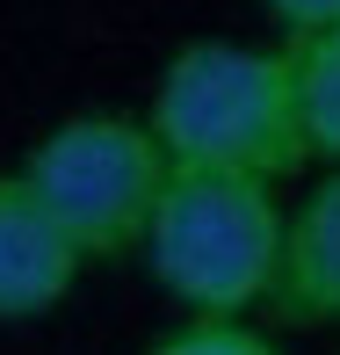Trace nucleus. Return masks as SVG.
I'll return each instance as SVG.
<instances>
[{"label":"nucleus","mask_w":340,"mask_h":355,"mask_svg":"<svg viewBox=\"0 0 340 355\" xmlns=\"http://www.w3.org/2000/svg\"><path fill=\"white\" fill-rule=\"evenodd\" d=\"M283 51H289V80H297L304 153L340 167V29L304 37V44H283Z\"/></svg>","instance_id":"6"},{"label":"nucleus","mask_w":340,"mask_h":355,"mask_svg":"<svg viewBox=\"0 0 340 355\" xmlns=\"http://www.w3.org/2000/svg\"><path fill=\"white\" fill-rule=\"evenodd\" d=\"M283 239H289V211L275 203L268 182L174 174L152 218V239H145V268L188 319H247L275 304Z\"/></svg>","instance_id":"2"},{"label":"nucleus","mask_w":340,"mask_h":355,"mask_svg":"<svg viewBox=\"0 0 340 355\" xmlns=\"http://www.w3.org/2000/svg\"><path fill=\"white\" fill-rule=\"evenodd\" d=\"M268 22L283 29V44H304V37H326L340 29V0H261Z\"/></svg>","instance_id":"8"},{"label":"nucleus","mask_w":340,"mask_h":355,"mask_svg":"<svg viewBox=\"0 0 340 355\" xmlns=\"http://www.w3.org/2000/svg\"><path fill=\"white\" fill-rule=\"evenodd\" d=\"M80 247L22 174H0V327L51 319L80 283Z\"/></svg>","instance_id":"4"},{"label":"nucleus","mask_w":340,"mask_h":355,"mask_svg":"<svg viewBox=\"0 0 340 355\" xmlns=\"http://www.w3.org/2000/svg\"><path fill=\"white\" fill-rule=\"evenodd\" d=\"M145 355H283L253 319H181L174 334H159Z\"/></svg>","instance_id":"7"},{"label":"nucleus","mask_w":340,"mask_h":355,"mask_svg":"<svg viewBox=\"0 0 340 355\" xmlns=\"http://www.w3.org/2000/svg\"><path fill=\"white\" fill-rule=\"evenodd\" d=\"M15 174L66 225L80 261H131V254H145L152 218L174 189V159L159 153L152 123L123 116V109H80V116L51 123L22 153Z\"/></svg>","instance_id":"3"},{"label":"nucleus","mask_w":340,"mask_h":355,"mask_svg":"<svg viewBox=\"0 0 340 355\" xmlns=\"http://www.w3.org/2000/svg\"><path fill=\"white\" fill-rule=\"evenodd\" d=\"M268 312L283 327H340V167H326L289 211L283 283Z\"/></svg>","instance_id":"5"},{"label":"nucleus","mask_w":340,"mask_h":355,"mask_svg":"<svg viewBox=\"0 0 340 355\" xmlns=\"http://www.w3.org/2000/svg\"><path fill=\"white\" fill-rule=\"evenodd\" d=\"M159 153L174 174H239V182H283L304 159V123H297V80L289 51L275 44H232V37H196L159 66L152 102H145Z\"/></svg>","instance_id":"1"}]
</instances>
